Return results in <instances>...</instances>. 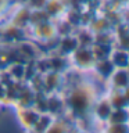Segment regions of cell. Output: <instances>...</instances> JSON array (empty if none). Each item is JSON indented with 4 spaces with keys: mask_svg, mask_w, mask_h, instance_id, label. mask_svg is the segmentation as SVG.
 Here are the masks:
<instances>
[{
    "mask_svg": "<svg viewBox=\"0 0 129 133\" xmlns=\"http://www.w3.org/2000/svg\"><path fill=\"white\" fill-rule=\"evenodd\" d=\"M92 104H93V94L89 90V87H85V86H78L72 89L68 98H67L68 108H71L72 114L79 116L87 114Z\"/></svg>",
    "mask_w": 129,
    "mask_h": 133,
    "instance_id": "1",
    "label": "cell"
},
{
    "mask_svg": "<svg viewBox=\"0 0 129 133\" xmlns=\"http://www.w3.org/2000/svg\"><path fill=\"white\" fill-rule=\"evenodd\" d=\"M40 112H37L35 108H21L18 112L20 121L22 122V125L29 130H32L33 126H35L37 118H39Z\"/></svg>",
    "mask_w": 129,
    "mask_h": 133,
    "instance_id": "2",
    "label": "cell"
},
{
    "mask_svg": "<svg viewBox=\"0 0 129 133\" xmlns=\"http://www.w3.org/2000/svg\"><path fill=\"white\" fill-rule=\"evenodd\" d=\"M75 61L79 66H83V68H87L93 64L94 61V56L92 53V49H86V47H81V49H76L75 50Z\"/></svg>",
    "mask_w": 129,
    "mask_h": 133,
    "instance_id": "3",
    "label": "cell"
},
{
    "mask_svg": "<svg viewBox=\"0 0 129 133\" xmlns=\"http://www.w3.org/2000/svg\"><path fill=\"white\" fill-rule=\"evenodd\" d=\"M110 61L115 69H126L129 68V53L125 50H117L111 54Z\"/></svg>",
    "mask_w": 129,
    "mask_h": 133,
    "instance_id": "4",
    "label": "cell"
},
{
    "mask_svg": "<svg viewBox=\"0 0 129 133\" xmlns=\"http://www.w3.org/2000/svg\"><path fill=\"white\" fill-rule=\"evenodd\" d=\"M110 78H112V83H114L115 89L119 91L129 86V74L125 69H115Z\"/></svg>",
    "mask_w": 129,
    "mask_h": 133,
    "instance_id": "5",
    "label": "cell"
},
{
    "mask_svg": "<svg viewBox=\"0 0 129 133\" xmlns=\"http://www.w3.org/2000/svg\"><path fill=\"white\" fill-rule=\"evenodd\" d=\"M112 110H114V108H112L111 103H110V100H108V98H104L103 101H100L97 105H96L94 112H96V115H97V118H99V119L108 122V118H110V115H111Z\"/></svg>",
    "mask_w": 129,
    "mask_h": 133,
    "instance_id": "6",
    "label": "cell"
},
{
    "mask_svg": "<svg viewBox=\"0 0 129 133\" xmlns=\"http://www.w3.org/2000/svg\"><path fill=\"white\" fill-rule=\"evenodd\" d=\"M129 122V112L126 108H118V110H112L110 118H108V123H128Z\"/></svg>",
    "mask_w": 129,
    "mask_h": 133,
    "instance_id": "7",
    "label": "cell"
},
{
    "mask_svg": "<svg viewBox=\"0 0 129 133\" xmlns=\"http://www.w3.org/2000/svg\"><path fill=\"white\" fill-rule=\"evenodd\" d=\"M51 122H53V118H51L50 115H47V114H40L32 130L35 132V133H44L46 129H47L50 125H51Z\"/></svg>",
    "mask_w": 129,
    "mask_h": 133,
    "instance_id": "8",
    "label": "cell"
},
{
    "mask_svg": "<svg viewBox=\"0 0 129 133\" xmlns=\"http://www.w3.org/2000/svg\"><path fill=\"white\" fill-rule=\"evenodd\" d=\"M62 10H64V4L61 3V0H49L46 3V14L57 15Z\"/></svg>",
    "mask_w": 129,
    "mask_h": 133,
    "instance_id": "9",
    "label": "cell"
},
{
    "mask_svg": "<svg viewBox=\"0 0 129 133\" xmlns=\"http://www.w3.org/2000/svg\"><path fill=\"white\" fill-rule=\"evenodd\" d=\"M110 103H111V105H112L114 110H118V108H126V105L129 104L128 100L125 98V96L122 94V91H119V90L111 97Z\"/></svg>",
    "mask_w": 129,
    "mask_h": 133,
    "instance_id": "10",
    "label": "cell"
},
{
    "mask_svg": "<svg viewBox=\"0 0 129 133\" xmlns=\"http://www.w3.org/2000/svg\"><path fill=\"white\" fill-rule=\"evenodd\" d=\"M44 133H68V129H67L65 123L61 121H53Z\"/></svg>",
    "mask_w": 129,
    "mask_h": 133,
    "instance_id": "11",
    "label": "cell"
},
{
    "mask_svg": "<svg viewBox=\"0 0 129 133\" xmlns=\"http://www.w3.org/2000/svg\"><path fill=\"white\" fill-rule=\"evenodd\" d=\"M37 35L42 36V37H44V39H49V37H51L53 36V33H54V29L53 26L50 24H47V21L43 24H39L37 25Z\"/></svg>",
    "mask_w": 129,
    "mask_h": 133,
    "instance_id": "12",
    "label": "cell"
},
{
    "mask_svg": "<svg viewBox=\"0 0 129 133\" xmlns=\"http://www.w3.org/2000/svg\"><path fill=\"white\" fill-rule=\"evenodd\" d=\"M107 133H129V123H114L110 125Z\"/></svg>",
    "mask_w": 129,
    "mask_h": 133,
    "instance_id": "13",
    "label": "cell"
},
{
    "mask_svg": "<svg viewBox=\"0 0 129 133\" xmlns=\"http://www.w3.org/2000/svg\"><path fill=\"white\" fill-rule=\"evenodd\" d=\"M58 81H60V76H58V74H49L47 76L44 78V85L46 87H49L50 90H54L57 86Z\"/></svg>",
    "mask_w": 129,
    "mask_h": 133,
    "instance_id": "14",
    "label": "cell"
},
{
    "mask_svg": "<svg viewBox=\"0 0 129 133\" xmlns=\"http://www.w3.org/2000/svg\"><path fill=\"white\" fill-rule=\"evenodd\" d=\"M4 3H6V0H0V8L4 6Z\"/></svg>",
    "mask_w": 129,
    "mask_h": 133,
    "instance_id": "15",
    "label": "cell"
}]
</instances>
